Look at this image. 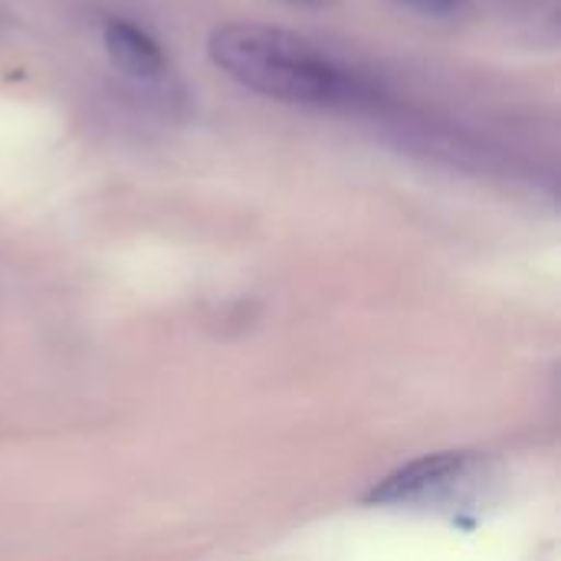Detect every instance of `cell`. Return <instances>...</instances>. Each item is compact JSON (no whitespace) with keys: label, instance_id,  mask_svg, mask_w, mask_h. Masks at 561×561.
<instances>
[{"label":"cell","instance_id":"cell-1","mask_svg":"<svg viewBox=\"0 0 561 561\" xmlns=\"http://www.w3.org/2000/svg\"><path fill=\"white\" fill-rule=\"evenodd\" d=\"M207 53L240 85L299 105H348L365 95L362 79L316 43L266 23H224Z\"/></svg>","mask_w":561,"mask_h":561},{"label":"cell","instance_id":"cell-2","mask_svg":"<svg viewBox=\"0 0 561 561\" xmlns=\"http://www.w3.org/2000/svg\"><path fill=\"white\" fill-rule=\"evenodd\" d=\"M473 467V454H431L421 457L401 470H394L391 477H385L381 483H375V490L368 493L371 506H408V503H421L427 496H437L444 490H450L454 483H460Z\"/></svg>","mask_w":561,"mask_h":561},{"label":"cell","instance_id":"cell-3","mask_svg":"<svg viewBox=\"0 0 561 561\" xmlns=\"http://www.w3.org/2000/svg\"><path fill=\"white\" fill-rule=\"evenodd\" d=\"M102 39H105V49H108L112 62L125 76H131L138 82H158V79L168 76V53L141 26H135L128 20H108Z\"/></svg>","mask_w":561,"mask_h":561},{"label":"cell","instance_id":"cell-4","mask_svg":"<svg viewBox=\"0 0 561 561\" xmlns=\"http://www.w3.org/2000/svg\"><path fill=\"white\" fill-rule=\"evenodd\" d=\"M414 3H421V7H427V10H450L457 0H414Z\"/></svg>","mask_w":561,"mask_h":561}]
</instances>
